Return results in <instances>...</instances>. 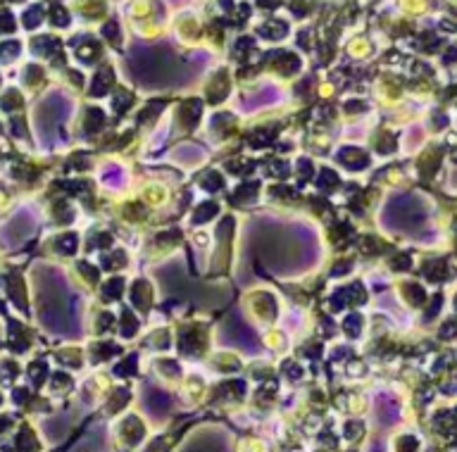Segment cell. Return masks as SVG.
<instances>
[{
	"mask_svg": "<svg viewBox=\"0 0 457 452\" xmlns=\"http://www.w3.org/2000/svg\"><path fill=\"white\" fill-rule=\"evenodd\" d=\"M179 345L186 355H198L203 348H205V331L200 326H186L181 328V335H179Z\"/></svg>",
	"mask_w": 457,
	"mask_h": 452,
	"instance_id": "6da1fadb",
	"label": "cell"
},
{
	"mask_svg": "<svg viewBox=\"0 0 457 452\" xmlns=\"http://www.w3.org/2000/svg\"><path fill=\"white\" fill-rule=\"evenodd\" d=\"M367 300V293H364V288H362L360 284H353V286H348V288H340V291L333 293V309H340L343 305H362Z\"/></svg>",
	"mask_w": 457,
	"mask_h": 452,
	"instance_id": "7a4b0ae2",
	"label": "cell"
},
{
	"mask_svg": "<svg viewBox=\"0 0 457 452\" xmlns=\"http://www.w3.org/2000/svg\"><path fill=\"white\" fill-rule=\"evenodd\" d=\"M336 157H338L340 164H346L350 169H362L364 164H369V155L360 148H343Z\"/></svg>",
	"mask_w": 457,
	"mask_h": 452,
	"instance_id": "3957f363",
	"label": "cell"
},
{
	"mask_svg": "<svg viewBox=\"0 0 457 452\" xmlns=\"http://www.w3.org/2000/svg\"><path fill=\"white\" fill-rule=\"evenodd\" d=\"M200 119V100H186L179 112V122L184 129H193Z\"/></svg>",
	"mask_w": 457,
	"mask_h": 452,
	"instance_id": "277c9868",
	"label": "cell"
},
{
	"mask_svg": "<svg viewBox=\"0 0 457 452\" xmlns=\"http://www.w3.org/2000/svg\"><path fill=\"white\" fill-rule=\"evenodd\" d=\"M131 298H133V305H138V309L146 312L148 307H150V298H153V288H150V284H146V281H136V284H133V291H131Z\"/></svg>",
	"mask_w": 457,
	"mask_h": 452,
	"instance_id": "5b68a950",
	"label": "cell"
},
{
	"mask_svg": "<svg viewBox=\"0 0 457 452\" xmlns=\"http://www.w3.org/2000/svg\"><path fill=\"white\" fill-rule=\"evenodd\" d=\"M438 162H441V153L436 150V148H431L429 153H424L419 157V172L426 179H431V176L436 174V169H438Z\"/></svg>",
	"mask_w": 457,
	"mask_h": 452,
	"instance_id": "8992f818",
	"label": "cell"
},
{
	"mask_svg": "<svg viewBox=\"0 0 457 452\" xmlns=\"http://www.w3.org/2000/svg\"><path fill=\"white\" fill-rule=\"evenodd\" d=\"M403 295L407 298V302L414 307H421L424 305V300H426V293L421 291V286L419 284H414V281H407V284H403Z\"/></svg>",
	"mask_w": 457,
	"mask_h": 452,
	"instance_id": "52a82bcc",
	"label": "cell"
},
{
	"mask_svg": "<svg viewBox=\"0 0 457 452\" xmlns=\"http://www.w3.org/2000/svg\"><path fill=\"white\" fill-rule=\"evenodd\" d=\"M255 309H258L260 317H265V319H274V317H276L274 298L267 295V293H258V295H255Z\"/></svg>",
	"mask_w": 457,
	"mask_h": 452,
	"instance_id": "ba28073f",
	"label": "cell"
},
{
	"mask_svg": "<svg viewBox=\"0 0 457 452\" xmlns=\"http://www.w3.org/2000/svg\"><path fill=\"white\" fill-rule=\"evenodd\" d=\"M255 195H258V183H243V186H238L236 193L228 197L234 205H245V203H250V200H255Z\"/></svg>",
	"mask_w": 457,
	"mask_h": 452,
	"instance_id": "9c48e42d",
	"label": "cell"
},
{
	"mask_svg": "<svg viewBox=\"0 0 457 452\" xmlns=\"http://www.w3.org/2000/svg\"><path fill=\"white\" fill-rule=\"evenodd\" d=\"M103 122H105V115L100 109H89V112H86V122H83V131L86 133L98 131V129L103 126Z\"/></svg>",
	"mask_w": 457,
	"mask_h": 452,
	"instance_id": "30bf717a",
	"label": "cell"
},
{
	"mask_svg": "<svg viewBox=\"0 0 457 452\" xmlns=\"http://www.w3.org/2000/svg\"><path fill=\"white\" fill-rule=\"evenodd\" d=\"M200 186L205 190H219V188H224V179H221V174L219 172H205V174L200 176Z\"/></svg>",
	"mask_w": 457,
	"mask_h": 452,
	"instance_id": "8fae6325",
	"label": "cell"
},
{
	"mask_svg": "<svg viewBox=\"0 0 457 452\" xmlns=\"http://www.w3.org/2000/svg\"><path fill=\"white\" fill-rule=\"evenodd\" d=\"M110 83H112V72L105 67V69H100L96 81H93V95H105L107 88H110Z\"/></svg>",
	"mask_w": 457,
	"mask_h": 452,
	"instance_id": "7c38bea8",
	"label": "cell"
},
{
	"mask_svg": "<svg viewBox=\"0 0 457 452\" xmlns=\"http://www.w3.org/2000/svg\"><path fill=\"white\" fill-rule=\"evenodd\" d=\"M217 212H219V207H217L214 203H203L198 210L193 212V224H203V221H207V219H212Z\"/></svg>",
	"mask_w": 457,
	"mask_h": 452,
	"instance_id": "4fadbf2b",
	"label": "cell"
},
{
	"mask_svg": "<svg viewBox=\"0 0 457 452\" xmlns=\"http://www.w3.org/2000/svg\"><path fill=\"white\" fill-rule=\"evenodd\" d=\"M136 328H138V321H136V317H133L131 309H122V324H119V331H122V335H133L136 333Z\"/></svg>",
	"mask_w": 457,
	"mask_h": 452,
	"instance_id": "5bb4252c",
	"label": "cell"
},
{
	"mask_svg": "<svg viewBox=\"0 0 457 452\" xmlns=\"http://www.w3.org/2000/svg\"><path fill=\"white\" fill-rule=\"evenodd\" d=\"M424 274H426L429 281H434V284H438L441 278L448 276V269H445V264L438 260V262H429L426 267H424Z\"/></svg>",
	"mask_w": 457,
	"mask_h": 452,
	"instance_id": "9a60e30c",
	"label": "cell"
},
{
	"mask_svg": "<svg viewBox=\"0 0 457 452\" xmlns=\"http://www.w3.org/2000/svg\"><path fill=\"white\" fill-rule=\"evenodd\" d=\"M317 186L322 190H333V188H338V176H336V172H331V169H322V174H319L317 179Z\"/></svg>",
	"mask_w": 457,
	"mask_h": 452,
	"instance_id": "2e32d148",
	"label": "cell"
},
{
	"mask_svg": "<svg viewBox=\"0 0 457 452\" xmlns=\"http://www.w3.org/2000/svg\"><path fill=\"white\" fill-rule=\"evenodd\" d=\"M122 293H124V281H122V278H112V281H107V284L103 286L105 300H117Z\"/></svg>",
	"mask_w": 457,
	"mask_h": 452,
	"instance_id": "e0dca14e",
	"label": "cell"
},
{
	"mask_svg": "<svg viewBox=\"0 0 457 452\" xmlns=\"http://www.w3.org/2000/svg\"><path fill=\"white\" fill-rule=\"evenodd\" d=\"M376 150L379 153H393L395 150V136L391 131H381L376 136Z\"/></svg>",
	"mask_w": 457,
	"mask_h": 452,
	"instance_id": "ac0fdd59",
	"label": "cell"
},
{
	"mask_svg": "<svg viewBox=\"0 0 457 452\" xmlns=\"http://www.w3.org/2000/svg\"><path fill=\"white\" fill-rule=\"evenodd\" d=\"M231 126H234V117L231 115H217V117L212 119V129L219 136H226L228 131H231Z\"/></svg>",
	"mask_w": 457,
	"mask_h": 452,
	"instance_id": "d6986e66",
	"label": "cell"
},
{
	"mask_svg": "<svg viewBox=\"0 0 457 452\" xmlns=\"http://www.w3.org/2000/svg\"><path fill=\"white\" fill-rule=\"evenodd\" d=\"M224 95H226V76L221 74L219 79L210 86V100H212V102H221V100H224Z\"/></svg>",
	"mask_w": 457,
	"mask_h": 452,
	"instance_id": "ffe728a7",
	"label": "cell"
},
{
	"mask_svg": "<svg viewBox=\"0 0 457 452\" xmlns=\"http://www.w3.org/2000/svg\"><path fill=\"white\" fill-rule=\"evenodd\" d=\"M76 243H79V238L74 234H65V236H60L58 238V250L60 252H65V255H72L74 250H76Z\"/></svg>",
	"mask_w": 457,
	"mask_h": 452,
	"instance_id": "44dd1931",
	"label": "cell"
},
{
	"mask_svg": "<svg viewBox=\"0 0 457 452\" xmlns=\"http://www.w3.org/2000/svg\"><path fill=\"white\" fill-rule=\"evenodd\" d=\"M103 264L107 269H119L126 264V255L124 250H117V252H110V255H103Z\"/></svg>",
	"mask_w": 457,
	"mask_h": 452,
	"instance_id": "7402d4cb",
	"label": "cell"
},
{
	"mask_svg": "<svg viewBox=\"0 0 457 452\" xmlns=\"http://www.w3.org/2000/svg\"><path fill=\"white\" fill-rule=\"evenodd\" d=\"M348 238H353V229H350L348 224H338L336 229H333V241H336V245H338V248H343V245H346Z\"/></svg>",
	"mask_w": 457,
	"mask_h": 452,
	"instance_id": "603a6c76",
	"label": "cell"
},
{
	"mask_svg": "<svg viewBox=\"0 0 457 452\" xmlns=\"http://www.w3.org/2000/svg\"><path fill=\"white\" fill-rule=\"evenodd\" d=\"M124 433H126V438L133 443V440H138V438L143 436V426H140V421H136V419H126Z\"/></svg>",
	"mask_w": 457,
	"mask_h": 452,
	"instance_id": "cb8c5ba5",
	"label": "cell"
},
{
	"mask_svg": "<svg viewBox=\"0 0 457 452\" xmlns=\"http://www.w3.org/2000/svg\"><path fill=\"white\" fill-rule=\"evenodd\" d=\"M272 138H274V131H252L250 136H248V143L255 146V148H262V146H267Z\"/></svg>",
	"mask_w": 457,
	"mask_h": 452,
	"instance_id": "d4e9b609",
	"label": "cell"
},
{
	"mask_svg": "<svg viewBox=\"0 0 457 452\" xmlns=\"http://www.w3.org/2000/svg\"><path fill=\"white\" fill-rule=\"evenodd\" d=\"M267 172L272 176H276V179H283V176H288V172H291V167H288V162H279V160H272L269 164H267Z\"/></svg>",
	"mask_w": 457,
	"mask_h": 452,
	"instance_id": "484cf974",
	"label": "cell"
},
{
	"mask_svg": "<svg viewBox=\"0 0 457 452\" xmlns=\"http://www.w3.org/2000/svg\"><path fill=\"white\" fill-rule=\"evenodd\" d=\"M343 328H346V333L348 335H357L360 333V328H362V317H357V314H350V317H346V324H343Z\"/></svg>",
	"mask_w": 457,
	"mask_h": 452,
	"instance_id": "4316f807",
	"label": "cell"
},
{
	"mask_svg": "<svg viewBox=\"0 0 457 452\" xmlns=\"http://www.w3.org/2000/svg\"><path fill=\"white\" fill-rule=\"evenodd\" d=\"M93 352H96L98 359H107L110 355H117L119 348L117 345H110V343H100V345H93Z\"/></svg>",
	"mask_w": 457,
	"mask_h": 452,
	"instance_id": "83f0119b",
	"label": "cell"
},
{
	"mask_svg": "<svg viewBox=\"0 0 457 452\" xmlns=\"http://www.w3.org/2000/svg\"><path fill=\"white\" fill-rule=\"evenodd\" d=\"M252 167H255V162H248V160L228 162V169H231L234 174H248V172H252Z\"/></svg>",
	"mask_w": 457,
	"mask_h": 452,
	"instance_id": "f1b7e54d",
	"label": "cell"
},
{
	"mask_svg": "<svg viewBox=\"0 0 457 452\" xmlns=\"http://www.w3.org/2000/svg\"><path fill=\"white\" fill-rule=\"evenodd\" d=\"M10 293H12V298L19 307H24V286L19 278H12V284H10Z\"/></svg>",
	"mask_w": 457,
	"mask_h": 452,
	"instance_id": "f546056e",
	"label": "cell"
},
{
	"mask_svg": "<svg viewBox=\"0 0 457 452\" xmlns=\"http://www.w3.org/2000/svg\"><path fill=\"white\" fill-rule=\"evenodd\" d=\"M131 102H133V98L126 93V91H117V95H115V109H117V112H124Z\"/></svg>",
	"mask_w": 457,
	"mask_h": 452,
	"instance_id": "4dcf8cb0",
	"label": "cell"
},
{
	"mask_svg": "<svg viewBox=\"0 0 457 452\" xmlns=\"http://www.w3.org/2000/svg\"><path fill=\"white\" fill-rule=\"evenodd\" d=\"M164 107V102L162 100H157V102H150L146 109H143V115L138 117V122H146V119H150V117H157V112Z\"/></svg>",
	"mask_w": 457,
	"mask_h": 452,
	"instance_id": "1f68e13d",
	"label": "cell"
},
{
	"mask_svg": "<svg viewBox=\"0 0 457 452\" xmlns=\"http://www.w3.org/2000/svg\"><path fill=\"white\" fill-rule=\"evenodd\" d=\"M79 271L89 278V284H98V276H100V274H98L96 267H91L89 262H79Z\"/></svg>",
	"mask_w": 457,
	"mask_h": 452,
	"instance_id": "d6a6232c",
	"label": "cell"
},
{
	"mask_svg": "<svg viewBox=\"0 0 457 452\" xmlns=\"http://www.w3.org/2000/svg\"><path fill=\"white\" fill-rule=\"evenodd\" d=\"M55 217L60 219V221H72V210H69V205L67 203H60L58 205V210H55Z\"/></svg>",
	"mask_w": 457,
	"mask_h": 452,
	"instance_id": "836d02e7",
	"label": "cell"
},
{
	"mask_svg": "<svg viewBox=\"0 0 457 452\" xmlns=\"http://www.w3.org/2000/svg\"><path fill=\"white\" fill-rule=\"evenodd\" d=\"M381 243L376 241V238H364L362 241V252H381Z\"/></svg>",
	"mask_w": 457,
	"mask_h": 452,
	"instance_id": "e575fe53",
	"label": "cell"
},
{
	"mask_svg": "<svg viewBox=\"0 0 457 452\" xmlns=\"http://www.w3.org/2000/svg\"><path fill=\"white\" fill-rule=\"evenodd\" d=\"M410 262H412V260H410V255H395L393 257V269H410Z\"/></svg>",
	"mask_w": 457,
	"mask_h": 452,
	"instance_id": "d590c367",
	"label": "cell"
},
{
	"mask_svg": "<svg viewBox=\"0 0 457 452\" xmlns=\"http://www.w3.org/2000/svg\"><path fill=\"white\" fill-rule=\"evenodd\" d=\"M298 167H300V179H302V181L312 176V162L310 160H300V162H298Z\"/></svg>",
	"mask_w": 457,
	"mask_h": 452,
	"instance_id": "8d00e7d4",
	"label": "cell"
},
{
	"mask_svg": "<svg viewBox=\"0 0 457 452\" xmlns=\"http://www.w3.org/2000/svg\"><path fill=\"white\" fill-rule=\"evenodd\" d=\"M112 321H115V317H112L110 312H103V314H100V324H98V331H107V328L112 326Z\"/></svg>",
	"mask_w": 457,
	"mask_h": 452,
	"instance_id": "74e56055",
	"label": "cell"
},
{
	"mask_svg": "<svg viewBox=\"0 0 457 452\" xmlns=\"http://www.w3.org/2000/svg\"><path fill=\"white\" fill-rule=\"evenodd\" d=\"M117 372H119V374H131V372H136V355H131V357L126 359L124 364L119 366Z\"/></svg>",
	"mask_w": 457,
	"mask_h": 452,
	"instance_id": "f35d334b",
	"label": "cell"
},
{
	"mask_svg": "<svg viewBox=\"0 0 457 452\" xmlns=\"http://www.w3.org/2000/svg\"><path fill=\"white\" fill-rule=\"evenodd\" d=\"M431 302H434V305H431V307H429V309H426V319L436 317V312H438V309H441V307H443V298H441V295H436V298L431 300Z\"/></svg>",
	"mask_w": 457,
	"mask_h": 452,
	"instance_id": "ab89813d",
	"label": "cell"
},
{
	"mask_svg": "<svg viewBox=\"0 0 457 452\" xmlns=\"http://www.w3.org/2000/svg\"><path fill=\"white\" fill-rule=\"evenodd\" d=\"M69 167H79V169L89 167V157H86V155H74L72 160H69Z\"/></svg>",
	"mask_w": 457,
	"mask_h": 452,
	"instance_id": "60d3db41",
	"label": "cell"
},
{
	"mask_svg": "<svg viewBox=\"0 0 457 452\" xmlns=\"http://www.w3.org/2000/svg\"><path fill=\"white\" fill-rule=\"evenodd\" d=\"M414 447H417V443H414V438L405 436L403 440H400V452H414Z\"/></svg>",
	"mask_w": 457,
	"mask_h": 452,
	"instance_id": "b9f144b4",
	"label": "cell"
},
{
	"mask_svg": "<svg viewBox=\"0 0 457 452\" xmlns=\"http://www.w3.org/2000/svg\"><path fill=\"white\" fill-rule=\"evenodd\" d=\"M126 214H129V217H146V210H143V205H129V210H126Z\"/></svg>",
	"mask_w": 457,
	"mask_h": 452,
	"instance_id": "7bdbcfd3",
	"label": "cell"
},
{
	"mask_svg": "<svg viewBox=\"0 0 457 452\" xmlns=\"http://www.w3.org/2000/svg\"><path fill=\"white\" fill-rule=\"evenodd\" d=\"M126 395H129V393H126V390H119V393L115 395V400H112L110 409H119V407H122V405H124V402H126Z\"/></svg>",
	"mask_w": 457,
	"mask_h": 452,
	"instance_id": "ee69618b",
	"label": "cell"
},
{
	"mask_svg": "<svg viewBox=\"0 0 457 452\" xmlns=\"http://www.w3.org/2000/svg\"><path fill=\"white\" fill-rule=\"evenodd\" d=\"M181 238V234L179 231H167V234L162 236H157V243H167V241H179Z\"/></svg>",
	"mask_w": 457,
	"mask_h": 452,
	"instance_id": "f6af8a7d",
	"label": "cell"
},
{
	"mask_svg": "<svg viewBox=\"0 0 457 452\" xmlns=\"http://www.w3.org/2000/svg\"><path fill=\"white\" fill-rule=\"evenodd\" d=\"M105 34H107L110 41H119V29L115 26V24H107V26H105Z\"/></svg>",
	"mask_w": 457,
	"mask_h": 452,
	"instance_id": "bcb514c9",
	"label": "cell"
},
{
	"mask_svg": "<svg viewBox=\"0 0 457 452\" xmlns=\"http://www.w3.org/2000/svg\"><path fill=\"white\" fill-rule=\"evenodd\" d=\"M93 243H96L98 248H107V245H110V243H112V238H110V234H100V236H98V238H96V241H93Z\"/></svg>",
	"mask_w": 457,
	"mask_h": 452,
	"instance_id": "7dc6e473",
	"label": "cell"
},
{
	"mask_svg": "<svg viewBox=\"0 0 457 452\" xmlns=\"http://www.w3.org/2000/svg\"><path fill=\"white\" fill-rule=\"evenodd\" d=\"M343 271H350V262H338V267H333L331 274L333 276H338V274H343Z\"/></svg>",
	"mask_w": 457,
	"mask_h": 452,
	"instance_id": "c3c4849f",
	"label": "cell"
},
{
	"mask_svg": "<svg viewBox=\"0 0 457 452\" xmlns=\"http://www.w3.org/2000/svg\"><path fill=\"white\" fill-rule=\"evenodd\" d=\"M452 333H455V321H448L445 328L441 331V335H452Z\"/></svg>",
	"mask_w": 457,
	"mask_h": 452,
	"instance_id": "681fc988",
	"label": "cell"
},
{
	"mask_svg": "<svg viewBox=\"0 0 457 452\" xmlns=\"http://www.w3.org/2000/svg\"><path fill=\"white\" fill-rule=\"evenodd\" d=\"M105 181H107V183L119 181V172H107V174H105Z\"/></svg>",
	"mask_w": 457,
	"mask_h": 452,
	"instance_id": "f907efd6",
	"label": "cell"
}]
</instances>
